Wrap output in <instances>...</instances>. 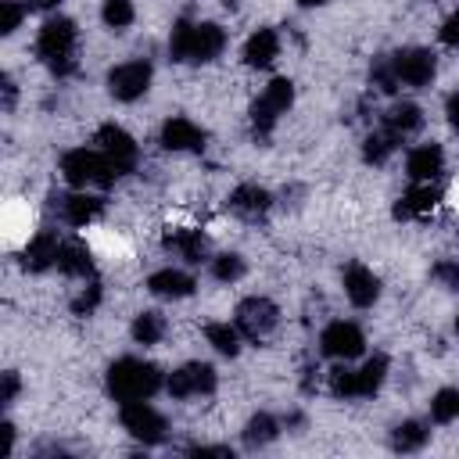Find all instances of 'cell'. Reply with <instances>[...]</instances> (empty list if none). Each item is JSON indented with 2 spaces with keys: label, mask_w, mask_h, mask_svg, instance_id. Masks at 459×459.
I'll return each mask as SVG.
<instances>
[{
  "label": "cell",
  "mask_w": 459,
  "mask_h": 459,
  "mask_svg": "<svg viewBox=\"0 0 459 459\" xmlns=\"http://www.w3.org/2000/svg\"><path fill=\"white\" fill-rule=\"evenodd\" d=\"M226 50V29L215 22L179 18L169 32V57L179 65H208Z\"/></svg>",
  "instance_id": "1"
},
{
  "label": "cell",
  "mask_w": 459,
  "mask_h": 459,
  "mask_svg": "<svg viewBox=\"0 0 459 459\" xmlns=\"http://www.w3.org/2000/svg\"><path fill=\"white\" fill-rule=\"evenodd\" d=\"M104 387H108V394H111L118 405H126V402H143V398H154V394L165 387V373H161L154 362H147V359L126 355V359H115V362L108 366Z\"/></svg>",
  "instance_id": "2"
},
{
  "label": "cell",
  "mask_w": 459,
  "mask_h": 459,
  "mask_svg": "<svg viewBox=\"0 0 459 459\" xmlns=\"http://www.w3.org/2000/svg\"><path fill=\"white\" fill-rule=\"evenodd\" d=\"M75 43H79V29L72 18L57 14V18H47L39 25V36H36V57L57 75H72L79 65H75Z\"/></svg>",
  "instance_id": "3"
},
{
  "label": "cell",
  "mask_w": 459,
  "mask_h": 459,
  "mask_svg": "<svg viewBox=\"0 0 459 459\" xmlns=\"http://www.w3.org/2000/svg\"><path fill=\"white\" fill-rule=\"evenodd\" d=\"M61 176L72 190H90V186L108 190L122 176V169L97 147H72L61 154Z\"/></svg>",
  "instance_id": "4"
},
{
  "label": "cell",
  "mask_w": 459,
  "mask_h": 459,
  "mask_svg": "<svg viewBox=\"0 0 459 459\" xmlns=\"http://www.w3.org/2000/svg\"><path fill=\"white\" fill-rule=\"evenodd\" d=\"M387 369H391L387 355H369L359 369L337 366V369H330V394L333 398H344V402H351V398H373L384 387Z\"/></svg>",
  "instance_id": "5"
},
{
  "label": "cell",
  "mask_w": 459,
  "mask_h": 459,
  "mask_svg": "<svg viewBox=\"0 0 459 459\" xmlns=\"http://www.w3.org/2000/svg\"><path fill=\"white\" fill-rule=\"evenodd\" d=\"M290 104H294V82L287 79V75H276V79H269V86L255 97V104H251V133H255V140H269L273 136V129H276V122L290 111Z\"/></svg>",
  "instance_id": "6"
},
{
  "label": "cell",
  "mask_w": 459,
  "mask_h": 459,
  "mask_svg": "<svg viewBox=\"0 0 459 459\" xmlns=\"http://www.w3.org/2000/svg\"><path fill=\"white\" fill-rule=\"evenodd\" d=\"M118 420H122L126 434H129L133 441H140V445H161V441L169 437V423H165V416L151 405V398H143V402H126V405L118 409Z\"/></svg>",
  "instance_id": "7"
},
{
  "label": "cell",
  "mask_w": 459,
  "mask_h": 459,
  "mask_svg": "<svg viewBox=\"0 0 459 459\" xmlns=\"http://www.w3.org/2000/svg\"><path fill=\"white\" fill-rule=\"evenodd\" d=\"M233 323H237L240 337H247V341L258 344V341H265V337L276 330V323H280V308H276L269 298L251 294V298H244V301L237 305Z\"/></svg>",
  "instance_id": "8"
},
{
  "label": "cell",
  "mask_w": 459,
  "mask_h": 459,
  "mask_svg": "<svg viewBox=\"0 0 459 459\" xmlns=\"http://www.w3.org/2000/svg\"><path fill=\"white\" fill-rule=\"evenodd\" d=\"M151 79H154L151 61L133 57V61H122V65H115L108 72V93L115 100H122V104H133V100H140L151 90Z\"/></svg>",
  "instance_id": "9"
},
{
  "label": "cell",
  "mask_w": 459,
  "mask_h": 459,
  "mask_svg": "<svg viewBox=\"0 0 459 459\" xmlns=\"http://www.w3.org/2000/svg\"><path fill=\"white\" fill-rule=\"evenodd\" d=\"M319 351H323L326 359L351 362V359H359V355L366 351V333H362V326L351 323V319H333V323H326L323 333H319Z\"/></svg>",
  "instance_id": "10"
},
{
  "label": "cell",
  "mask_w": 459,
  "mask_h": 459,
  "mask_svg": "<svg viewBox=\"0 0 459 459\" xmlns=\"http://www.w3.org/2000/svg\"><path fill=\"white\" fill-rule=\"evenodd\" d=\"M215 387H219V373H215L212 362H186V366H179V369H172V373L165 377V391H169L172 398H179V402H186V398H204V394H212Z\"/></svg>",
  "instance_id": "11"
},
{
  "label": "cell",
  "mask_w": 459,
  "mask_h": 459,
  "mask_svg": "<svg viewBox=\"0 0 459 459\" xmlns=\"http://www.w3.org/2000/svg\"><path fill=\"white\" fill-rule=\"evenodd\" d=\"M387 61H391V72H394L398 86L420 90V86H430L434 75H437V57L427 47H405V50L391 54Z\"/></svg>",
  "instance_id": "12"
},
{
  "label": "cell",
  "mask_w": 459,
  "mask_h": 459,
  "mask_svg": "<svg viewBox=\"0 0 459 459\" xmlns=\"http://www.w3.org/2000/svg\"><path fill=\"white\" fill-rule=\"evenodd\" d=\"M93 143H97V151H104L118 169H122V176L126 172H133L136 169V158H140V151H136V140L118 126V122H104V126H97V133H93Z\"/></svg>",
  "instance_id": "13"
},
{
  "label": "cell",
  "mask_w": 459,
  "mask_h": 459,
  "mask_svg": "<svg viewBox=\"0 0 459 459\" xmlns=\"http://www.w3.org/2000/svg\"><path fill=\"white\" fill-rule=\"evenodd\" d=\"M341 283H344V294L355 308H369L380 298V276L373 269H366L362 262H348L341 273Z\"/></svg>",
  "instance_id": "14"
},
{
  "label": "cell",
  "mask_w": 459,
  "mask_h": 459,
  "mask_svg": "<svg viewBox=\"0 0 459 459\" xmlns=\"http://www.w3.org/2000/svg\"><path fill=\"white\" fill-rule=\"evenodd\" d=\"M54 201H57V212L68 226H90L104 215V197L90 194V190H72V194H61Z\"/></svg>",
  "instance_id": "15"
},
{
  "label": "cell",
  "mask_w": 459,
  "mask_h": 459,
  "mask_svg": "<svg viewBox=\"0 0 459 459\" xmlns=\"http://www.w3.org/2000/svg\"><path fill=\"white\" fill-rule=\"evenodd\" d=\"M161 244H165V251H172L186 265H201L208 258V237L201 230H190V226H169L161 233Z\"/></svg>",
  "instance_id": "16"
},
{
  "label": "cell",
  "mask_w": 459,
  "mask_h": 459,
  "mask_svg": "<svg viewBox=\"0 0 459 459\" xmlns=\"http://www.w3.org/2000/svg\"><path fill=\"white\" fill-rule=\"evenodd\" d=\"M161 147L165 151H201L204 147V129L197 126V122H190V118H183V115H176V118H169L165 126H161Z\"/></svg>",
  "instance_id": "17"
},
{
  "label": "cell",
  "mask_w": 459,
  "mask_h": 459,
  "mask_svg": "<svg viewBox=\"0 0 459 459\" xmlns=\"http://www.w3.org/2000/svg\"><path fill=\"white\" fill-rule=\"evenodd\" d=\"M57 255H61L57 233H54V230H39V233L25 244V251H22V269H29V273H47L50 265H57Z\"/></svg>",
  "instance_id": "18"
},
{
  "label": "cell",
  "mask_w": 459,
  "mask_h": 459,
  "mask_svg": "<svg viewBox=\"0 0 459 459\" xmlns=\"http://www.w3.org/2000/svg\"><path fill=\"white\" fill-rule=\"evenodd\" d=\"M194 287H197V280H194L190 273H183V269H172V265H165V269H158V273L147 276V290H151L154 298H165V301L190 298Z\"/></svg>",
  "instance_id": "19"
},
{
  "label": "cell",
  "mask_w": 459,
  "mask_h": 459,
  "mask_svg": "<svg viewBox=\"0 0 459 459\" xmlns=\"http://www.w3.org/2000/svg\"><path fill=\"white\" fill-rule=\"evenodd\" d=\"M441 169H445V151L437 143H420L405 158V172L412 183H434L441 176Z\"/></svg>",
  "instance_id": "20"
},
{
  "label": "cell",
  "mask_w": 459,
  "mask_h": 459,
  "mask_svg": "<svg viewBox=\"0 0 459 459\" xmlns=\"http://www.w3.org/2000/svg\"><path fill=\"white\" fill-rule=\"evenodd\" d=\"M437 201H441V190H437L434 183H412V186L398 197L394 219H423V215H430V212L437 208Z\"/></svg>",
  "instance_id": "21"
},
{
  "label": "cell",
  "mask_w": 459,
  "mask_h": 459,
  "mask_svg": "<svg viewBox=\"0 0 459 459\" xmlns=\"http://www.w3.org/2000/svg\"><path fill=\"white\" fill-rule=\"evenodd\" d=\"M230 208L240 215V219H262L269 208H273V194L265 190V186H258V183H240V186H233V194H230Z\"/></svg>",
  "instance_id": "22"
},
{
  "label": "cell",
  "mask_w": 459,
  "mask_h": 459,
  "mask_svg": "<svg viewBox=\"0 0 459 459\" xmlns=\"http://www.w3.org/2000/svg\"><path fill=\"white\" fill-rule=\"evenodd\" d=\"M280 57V32L276 29H258L244 43V65L247 68H269Z\"/></svg>",
  "instance_id": "23"
},
{
  "label": "cell",
  "mask_w": 459,
  "mask_h": 459,
  "mask_svg": "<svg viewBox=\"0 0 459 459\" xmlns=\"http://www.w3.org/2000/svg\"><path fill=\"white\" fill-rule=\"evenodd\" d=\"M57 273H61V276H72V280H93V258H90V247H86L82 240H61Z\"/></svg>",
  "instance_id": "24"
},
{
  "label": "cell",
  "mask_w": 459,
  "mask_h": 459,
  "mask_svg": "<svg viewBox=\"0 0 459 459\" xmlns=\"http://www.w3.org/2000/svg\"><path fill=\"white\" fill-rule=\"evenodd\" d=\"M423 126V111L412 104V100H402V104H391L387 115H384V129H391L398 140H405L409 133H416Z\"/></svg>",
  "instance_id": "25"
},
{
  "label": "cell",
  "mask_w": 459,
  "mask_h": 459,
  "mask_svg": "<svg viewBox=\"0 0 459 459\" xmlns=\"http://www.w3.org/2000/svg\"><path fill=\"white\" fill-rule=\"evenodd\" d=\"M276 437H280V420L269 416V412H255V416L247 420V427H244V445H247V448H265V445H273Z\"/></svg>",
  "instance_id": "26"
},
{
  "label": "cell",
  "mask_w": 459,
  "mask_h": 459,
  "mask_svg": "<svg viewBox=\"0 0 459 459\" xmlns=\"http://www.w3.org/2000/svg\"><path fill=\"white\" fill-rule=\"evenodd\" d=\"M204 341L219 355H226V359L240 355V330H237V323H204Z\"/></svg>",
  "instance_id": "27"
},
{
  "label": "cell",
  "mask_w": 459,
  "mask_h": 459,
  "mask_svg": "<svg viewBox=\"0 0 459 459\" xmlns=\"http://www.w3.org/2000/svg\"><path fill=\"white\" fill-rule=\"evenodd\" d=\"M398 143H402V140H398L391 129H384V126H380V129H377V133H369V136H366V143H362V158H366V165H384V161L398 151Z\"/></svg>",
  "instance_id": "28"
},
{
  "label": "cell",
  "mask_w": 459,
  "mask_h": 459,
  "mask_svg": "<svg viewBox=\"0 0 459 459\" xmlns=\"http://www.w3.org/2000/svg\"><path fill=\"white\" fill-rule=\"evenodd\" d=\"M427 437H430L427 423L405 420V423H398V427L391 430V448H394V452H420V448L427 445Z\"/></svg>",
  "instance_id": "29"
},
{
  "label": "cell",
  "mask_w": 459,
  "mask_h": 459,
  "mask_svg": "<svg viewBox=\"0 0 459 459\" xmlns=\"http://www.w3.org/2000/svg\"><path fill=\"white\" fill-rule=\"evenodd\" d=\"M165 337V319H161V312H140L136 319H133V341L136 344H158Z\"/></svg>",
  "instance_id": "30"
},
{
  "label": "cell",
  "mask_w": 459,
  "mask_h": 459,
  "mask_svg": "<svg viewBox=\"0 0 459 459\" xmlns=\"http://www.w3.org/2000/svg\"><path fill=\"white\" fill-rule=\"evenodd\" d=\"M430 420L434 423H452L459 420V387H441L430 398Z\"/></svg>",
  "instance_id": "31"
},
{
  "label": "cell",
  "mask_w": 459,
  "mask_h": 459,
  "mask_svg": "<svg viewBox=\"0 0 459 459\" xmlns=\"http://www.w3.org/2000/svg\"><path fill=\"white\" fill-rule=\"evenodd\" d=\"M100 18H104V25H108V29L126 32V29L133 25V18H136V7H133V0H104Z\"/></svg>",
  "instance_id": "32"
},
{
  "label": "cell",
  "mask_w": 459,
  "mask_h": 459,
  "mask_svg": "<svg viewBox=\"0 0 459 459\" xmlns=\"http://www.w3.org/2000/svg\"><path fill=\"white\" fill-rule=\"evenodd\" d=\"M244 273H247V265H244V258L233 255V251H222V255L212 258V276L222 280V283H233V280H240Z\"/></svg>",
  "instance_id": "33"
},
{
  "label": "cell",
  "mask_w": 459,
  "mask_h": 459,
  "mask_svg": "<svg viewBox=\"0 0 459 459\" xmlns=\"http://www.w3.org/2000/svg\"><path fill=\"white\" fill-rule=\"evenodd\" d=\"M25 11H29V4H22V0H4V4H0V32L11 36V32L25 22Z\"/></svg>",
  "instance_id": "34"
},
{
  "label": "cell",
  "mask_w": 459,
  "mask_h": 459,
  "mask_svg": "<svg viewBox=\"0 0 459 459\" xmlns=\"http://www.w3.org/2000/svg\"><path fill=\"white\" fill-rule=\"evenodd\" d=\"M100 298H104V287H100L97 280H90V287L79 290V298L72 301V312H75V316H93V308L100 305Z\"/></svg>",
  "instance_id": "35"
},
{
  "label": "cell",
  "mask_w": 459,
  "mask_h": 459,
  "mask_svg": "<svg viewBox=\"0 0 459 459\" xmlns=\"http://www.w3.org/2000/svg\"><path fill=\"white\" fill-rule=\"evenodd\" d=\"M430 280L441 283V287H448V290H459V262H455V258H441V262H434Z\"/></svg>",
  "instance_id": "36"
},
{
  "label": "cell",
  "mask_w": 459,
  "mask_h": 459,
  "mask_svg": "<svg viewBox=\"0 0 459 459\" xmlns=\"http://www.w3.org/2000/svg\"><path fill=\"white\" fill-rule=\"evenodd\" d=\"M369 75H373V82H377V86H380L384 93H394V90H398V79H394V72H391V61H387V57L373 61Z\"/></svg>",
  "instance_id": "37"
},
{
  "label": "cell",
  "mask_w": 459,
  "mask_h": 459,
  "mask_svg": "<svg viewBox=\"0 0 459 459\" xmlns=\"http://www.w3.org/2000/svg\"><path fill=\"white\" fill-rule=\"evenodd\" d=\"M186 455H197V459H233V448L230 445H190Z\"/></svg>",
  "instance_id": "38"
},
{
  "label": "cell",
  "mask_w": 459,
  "mask_h": 459,
  "mask_svg": "<svg viewBox=\"0 0 459 459\" xmlns=\"http://www.w3.org/2000/svg\"><path fill=\"white\" fill-rule=\"evenodd\" d=\"M437 39H441L445 47H459V11H452V14L441 22V29H437Z\"/></svg>",
  "instance_id": "39"
},
{
  "label": "cell",
  "mask_w": 459,
  "mask_h": 459,
  "mask_svg": "<svg viewBox=\"0 0 459 459\" xmlns=\"http://www.w3.org/2000/svg\"><path fill=\"white\" fill-rule=\"evenodd\" d=\"M18 391H22V380H18L14 369H7L4 380H0V405H11V402L18 398Z\"/></svg>",
  "instance_id": "40"
},
{
  "label": "cell",
  "mask_w": 459,
  "mask_h": 459,
  "mask_svg": "<svg viewBox=\"0 0 459 459\" xmlns=\"http://www.w3.org/2000/svg\"><path fill=\"white\" fill-rule=\"evenodd\" d=\"M445 115H448V126L459 133V93H452V97H448V104H445Z\"/></svg>",
  "instance_id": "41"
},
{
  "label": "cell",
  "mask_w": 459,
  "mask_h": 459,
  "mask_svg": "<svg viewBox=\"0 0 459 459\" xmlns=\"http://www.w3.org/2000/svg\"><path fill=\"white\" fill-rule=\"evenodd\" d=\"M4 108H14V82H11V75H4Z\"/></svg>",
  "instance_id": "42"
},
{
  "label": "cell",
  "mask_w": 459,
  "mask_h": 459,
  "mask_svg": "<svg viewBox=\"0 0 459 459\" xmlns=\"http://www.w3.org/2000/svg\"><path fill=\"white\" fill-rule=\"evenodd\" d=\"M11 448H14V423H4V452L11 455Z\"/></svg>",
  "instance_id": "43"
},
{
  "label": "cell",
  "mask_w": 459,
  "mask_h": 459,
  "mask_svg": "<svg viewBox=\"0 0 459 459\" xmlns=\"http://www.w3.org/2000/svg\"><path fill=\"white\" fill-rule=\"evenodd\" d=\"M25 4H29L32 11H54V7H57L61 0H25Z\"/></svg>",
  "instance_id": "44"
},
{
  "label": "cell",
  "mask_w": 459,
  "mask_h": 459,
  "mask_svg": "<svg viewBox=\"0 0 459 459\" xmlns=\"http://www.w3.org/2000/svg\"><path fill=\"white\" fill-rule=\"evenodd\" d=\"M301 7H319V4H326V0H298Z\"/></svg>",
  "instance_id": "45"
},
{
  "label": "cell",
  "mask_w": 459,
  "mask_h": 459,
  "mask_svg": "<svg viewBox=\"0 0 459 459\" xmlns=\"http://www.w3.org/2000/svg\"><path fill=\"white\" fill-rule=\"evenodd\" d=\"M455 333H459V316H455Z\"/></svg>",
  "instance_id": "46"
}]
</instances>
